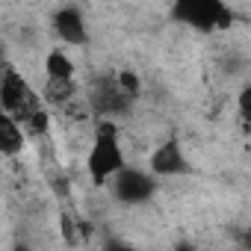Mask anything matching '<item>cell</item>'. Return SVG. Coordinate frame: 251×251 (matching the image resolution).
<instances>
[{
  "instance_id": "1",
  "label": "cell",
  "mask_w": 251,
  "mask_h": 251,
  "mask_svg": "<svg viewBox=\"0 0 251 251\" xmlns=\"http://www.w3.org/2000/svg\"><path fill=\"white\" fill-rule=\"evenodd\" d=\"M0 109H6L30 136H45L50 127L48 103L33 89V83L9 62L0 68Z\"/></svg>"
},
{
  "instance_id": "2",
  "label": "cell",
  "mask_w": 251,
  "mask_h": 251,
  "mask_svg": "<svg viewBox=\"0 0 251 251\" xmlns=\"http://www.w3.org/2000/svg\"><path fill=\"white\" fill-rule=\"evenodd\" d=\"M124 166H127V160H124V145H121V133H118L115 118H98L95 133H92V145L86 154L89 180L95 186H106L109 177L115 172H121Z\"/></svg>"
},
{
  "instance_id": "3",
  "label": "cell",
  "mask_w": 251,
  "mask_h": 251,
  "mask_svg": "<svg viewBox=\"0 0 251 251\" xmlns=\"http://www.w3.org/2000/svg\"><path fill=\"white\" fill-rule=\"evenodd\" d=\"M172 15L198 33L230 30L233 24V9L225 0H172Z\"/></svg>"
},
{
  "instance_id": "4",
  "label": "cell",
  "mask_w": 251,
  "mask_h": 251,
  "mask_svg": "<svg viewBox=\"0 0 251 251\" xmlns=\"http://www.w3.org/2000/svg\"><path fill=\"white\" fill-rule=\"evenodd\" d=\"M109 189H112V198L118 204H145L154 198L157 192V177L151 172H142V169H133V166H124L121 172H115L109 177Z\"/></svg>"
},
{
  "instance_id": "5",
  "label": "cell",
  "mask_w": 251,
  "mask_h": 251,
  "mask_svg": "<svg viewBox=\"0 0 251 251\" xmlns=\"http://www.w3.org/2000/svg\"><path fill=\"white\" fill-rule=\"evenodd\" d=\"M130 100H133V98L118 86L115 77H100V80H95V86H92V92H89V106H92L100 118H118L121 112H127Z\"/></svg>"
},
{
  "instance_id": "6",
  "label": "cell",
  "mask_w": 251,
  "mask_h": 251,
  "mask_svg": "<svg viewBox=\"0 0 251 251\" xmlns=\"http://www.w3.org/2000/svg\"><path fill=\"white\" fill-rule=\"evenodd\" d=\"M192 172L189 157L183 154L180 142L175 136H169L166 142H160L151 154V175L154 177H186Z\"/></svg>"
},
{
  "instance_id": "7",
  "label": "cell",
  "mask_w": 251,
  "mask_h": 251,
  "mask_svg": "<svg viewBox=\"0 0 251 251\" xmlns=\"http://www.w3.org/2000/svg\"><path fill=\"white\" fill-rule=\"evenodd\" d=\"M50 27H53V36L62 42V45H86L89 42V27H86V18L77 6H62L50 15Z\"/></svg>"
},
{
  "instance_id": "8",
  "label": "cell",
  "mask_w": 251,
  "mask_h": 251,
  "mask_svg": "<svg viewBox=\"0 0 251 251\" xmlns=\"http://www.w3.org/2000/svg\"><path fill=\"white\" fill-rule=\"evenodd\" d=\"M24 142H27L24 127L6 109H0V157H18L24 151Z\"/></svg>"
},
{
  "instance_id": "9",
  "label": "cell",
  "mask_w": 251,
  "mask_h": 251,
  "mask_svg": "<svg viewBox=\"0 0 251 251\" xmlns=\"http://www.w3.org/2000/svg\"><path fill=\"white\" fill-rule=\"evenodd\" d=\"M74 74H77V65H74V59L68 56L65 45H62V48H53V50L45 56V77H48V80H71Z\"/></svg>"
},
{
  "instance_id": "10",
  "label": "cell",
  "mask_w": 251,
  "mask_h": 251,
  "mask_svg": "<svg viewBox=\"0 0 251 251\" xmlns=\"http://www.w3.org/2000/svg\"><path fill=\"white\" fill-rule=\"evenodd\" d=\"M248 106H251V89L248 86H242V92H239V115L248 121Z\"/></svg>"
}]
</instances>
